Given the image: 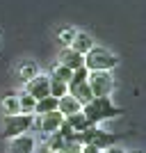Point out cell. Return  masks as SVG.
<instances>
[{
	"label": "cell",
	"instance_id": "cell-1",
	"mask_svg": "<svg viewBox=\"0 0 146 153\" xmlns=\"http://www.w3.org/2000/svg\"><path fill=\"white\" fill-rule=\"evenodd\" d=\"M82 114L87 117V121L91 126H96V123L105 121V119H114V117L123 114V110L116 108L110 101V96H101V98H91L87 105H82Z\"/></svg>",
	"mask_w": 146,
	"mask_h": 153
},
{
	"label": "cell",
	"instance_id": "cell-2",
	"mask_svg": "<svg viewBox=\"0 0 146 153\" xmlns=\"http://www.w3.org/2000/svg\"><path fill=\"white\" fill-rule=\"evenodd\" d=\"M119 64L116 55L103 46H94L91 51L84 55V69L87 71H112Z\"/></svg>",
	"mask_w": 146,
	"mask_h": 153
},
{
	"label": "cell",
	"instance_id": "cell-3",
	"mask_svg": "<svg viewBox=\"0 0 146 153\" xmlns=\"http://www.w3.org/2000/svg\"><path fill=\"white\" fill-rule=\"evenodd\" d=\"M87 85L94 98H101V96H110L112 94V87H114V78L110 71H89L87 76Z\"/></svg>",
	"mask_w": 146,
	"mask_h": 153
},
{
	"label": "cell",
	"instance_id": "cell-4",
	"mask_svg": "<svg viewBox=\"0 0 146 153\" xmlns=\"http://www.w3.org/2000/svg\"><path fill=\"white\" fill-rule=\"evenodd\" d=\"M32 117L34 114H9L5 117V123H2V137L7 140H14L19 135H25L32 126Z\"/></svg>",
	"mask_w": 146,
	"mask_h": 153
},
{
	"label": "cell",
	"instance_id": "cell-5",
	"mask_svg": "<svg viewBox=\"0 0 146 153\" xmlns=\"http://www.w3.org/2000/svg\"><path fill=\"white\" fill-rule=\"evenodd\" d=\"M25 91L34 98V101H41L46 96H50V78L39 73L37 78H32L30 82H25Z\"/></svg>",
	"mask_w": 146,
	"mask_h": 153
},
{
	"label": "cell",
	"instance_id": "cell-6",
	"mask_svg": "<svg viewBox=\"0 0 146 153\" xmlns=\"http://www.w3.org/2000/svg\"><path fill=\"white\" fill-rule=\"evenodd\" d=\"M7 153H34V137L25 133V135H19V137L9 140Z\"/></svg>",
	"mask_w": 146,
	"mask_h": 153
},
{
	"label": "cell",
	"instance_id": "cell-7",
	"mask_svg": "<svg viewBox=\"0 0 146 153\" xmlns=\"http://www.w3.org/2000/svg\"><path fill=\"white\" fill-rule=\"evenodd\" d=\"M62 123H64V117L59 114V112H50V114H44V117H41V135H44V137H48V135L57 133Z\"/></svg>",
	"mask_w": 146,
	"mask_h": 153
},
{
	"label": "cell",
	"instance_id": "cell-8",
	"mask_svg": "<svg viewBox=\"0 0 146 153\" xmlns=\"http://www.w3.org/2000/svg\"><path fill=\"white\" fill-rule=\"evenodd\" d=\"M59 64L66 66V69H71V71H76V69H80V66H84V57L80 53H76L73 48H64V51L59 53Z\"/></svg>",
	"mask_w": 146,
	"mask_h": 153
},
{
	"label": "cell",
	"instance_id": "cell-9",
	"mask_svg": "<svg viewBox=\"0 0 146 153\" xmlns=\"http://www.w3.org/2000/svg\"><path fill=\"white\" fill-rule=\"evenodd\" d=\"M57 112L62 117H71V114L82 112V105H80V103H78L71 94H64L62 98H57Z\"/></svg>",
	"mask_w": 146,
	"mask_h": 153
},
{
	"label": "cell",
	"instance_id": "cell-10",
	"mask_svg": "<svg viewBox=\"0 0 146 153\" xmlns=\"http://www.w3.org/2000/svg\"><path fill=\"white\" fill-rule=\"evenodd\" d=\"M94 46H96V44H94V39L89 37L87 32H76V37H73V41H71L69 48H73L76 53H80V55L84 57V55H87V53L91 51Z\"/></svg>",
	"mask_w": 146,
	"mask_h": 153
},
{
	"label": "cell",
	"instance_id": "cell-11",
	"mask_svg": "<svg viewBox=\"0 0 146 153\" xmlns=\"http://www.w3.org/2000/svg\"><path fill=\"white\" fill-rule=\"evenodd\" d=\"M66 94H71L78 103H80V105H87V103L94 98V94H91V89H89L87 82H80V85H76V87H69Z\"/></svg>",
	"mask_w": 146,
	"mask_h": 153
},
{
	"label": "cell",
	"instance_id": "cell-12",
	"mask_svg": "<svg viewBox=\"0 0 146 153\" xmlns=\"http://www.w3.org/2000/svg\"><path fill=\"white\" fill-rule=\"evenodd\" d=\"M50 112H57V98L55 96H46V98L37 101V105H34V114L37 117L50 114Z\"/></svg>",
	"mask_w": 146,
	"mask_h": 153
},
{
	"label": "cell",
	"instance_id": "cell-13",
	"mask_svg": "<svg viewBox=\"0 0 146 153\" xmlns=\"http://www.w3.org/2000/svg\"><path fill=\"white\" fill-rule=\"evenodd\" d=\"M64 121L71 126V130H73V133H82V130L91 128V123L87 121V117H84L82 112H78V114H71V117H64Z\"/></svg>",
	"mask_w": 146,
	"mask_h": 153
},
{
	"label": "cell",
	"instance_id": "cell-14",
	"mask_svg": "<svg viewBox=\"0 0 146 153\" xmlns=\"http://www.w3.org/2000/svg\"><path fill=\"white\" fill-rule=\"evenodd\" d=\"M37 76H39V66L34 62L27 59V62H21L19 64V78L23 80V82H30L32 78H37Z\"/></svg>",
	"mask_w": 146,
	"mask_h": 153
},
{
	"label": "cell",
	"instance_id": "cell-15",
	"mask_svg": "<svg viewBox=\"0 0 146 153\" xmlns=\"http://www.w3.org/2000/svg\"><path fill=\"white\" fill-rule=\"evenodd\" d=\"M16 98H19V114H34V105H37V101H34L27 91L16 94Z\"/></svg>",
	"mask_w": 146,
	"mask_h": 153
},
{
	"label": "cell",
	"instance_id": "cell-16",
	"mask_svg": "<svg viewBox=\"0 0 146 153\" xmlns=\"http://www.w3.org/2000/svg\"><path fill=\"white\" fill-rule=\"evenodd\" d=\"M2 110H5V114H19V98H16V94L14 91H9V94L2 98Z\"/></svg>",
	"mask_w": 146,
	"mask_h": 153
},
{
	"label": "cell",
	"instance_id": "cell-17",
	"mask_svg": "<svg viewBox=\"0 0 146 153\" xmlns=\"http://www.w3.org/2000/svg\"><path fill=\"white\" fill-rule=\"evenodd\" d=\"M71 76H73V71L66 69V66H62V64H57V66L53 69V73H50L53 80H59V82H64V85H69Z\"/></svg>",
	"mask_w": 146,
	"mask_h": 153
},
{
	"label": "cell",
	"instance_id": "cell-18",
	"mask_svg": "<svg viewBox=\"0 0 146 153\" xmlns=\"http://www.w3.org/2000/svg\"><path fill=\"white\" fill-rule=\"evenodd\" d=\"M87 76H89V71L84 69V66L76 69L73 76H71V80H69V85H66V89H69V87H76V85H80V82H87Z\"/></svg>",
	"mask_w": 146,
	"mask_h": 153
},
{
	"label": "cell",
	"instance_id": "cell-19",
	"mask_svg": "<svg viewBox=\"0 0 146 153\" xmlns=\"http://www.w3.org/2000/svg\"><path fill=\"white\" fill-rule=\"evenodd\" d=\"M73 37H76V30H73V27H64V30L57 32V39H59V44H62L64 48H69V46H71Z\"/></svg>",
	"mask_w": 146,
	"mask_h": 153
},
{
	"label": "cell",
	"instance_id": "cell-20",
	"mask_svg": "<svg viewBox=\"0 0 146 153\" xmlns=\"http://www.w3.org/2000/svg\"><path fill=\"white\" fill-rule=\"evenodd\" d=\"M48 78H50V76H48ZM64 94H66V85L50 78V96H55V98H62Z\"/></svg>",
	"mask_w": 146,
	"mask_h": 153
},
{
	"label": "cell",
	"instance_id": "cell-21",
	"mask_svg": "<svg viewBox=\"0 0 146 153\" xmlns=\"http://www.w3.org/2000/svg\"><path fill=\"white\" fill-rule=\"evenodd\" d=\"M105 153H126V151L119 149V146H110V149H105Z\"/></svg>",
	"mask_w": 146,
	"mask_h": 153
},
{
	"label": "cell",
	"instance_id": "cell-22",
	"mask_svg": "<svg viewBox=\"0 0 146 153\" xmlns=\"http://www.w3.org/2000/svg\"><path fill=\"white\" fill-rule=\"evenodd\" d=\"M126 153H144V151H126Z\"/></svg>",
	"mask_w": 146,
	"mask_h": 153
}]
</instances>
